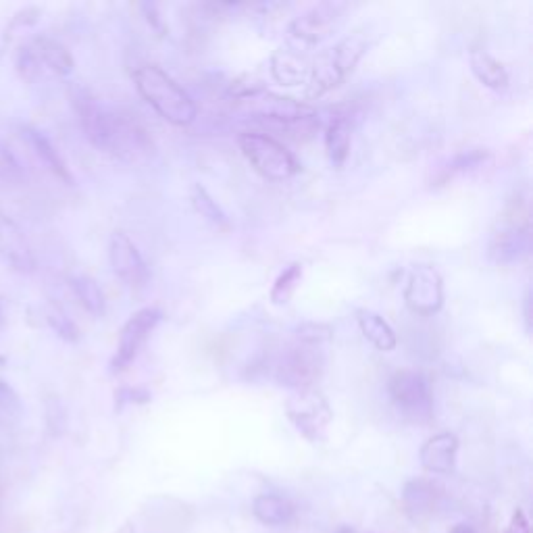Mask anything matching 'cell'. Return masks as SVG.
<instances>
[{
	"label": "cell",
	"instance_id": "30bf717a",
	"mask_svg": "<svg viewBox=\"0 0 533 533\" xmlns=\"http://www.w3.org/2000/svg\"><path fill=\"white\" fill-rule=\"evenodd\" d=\"M404 300L417 315L438 313L444 304V284L440 273L429 265L415 267L409 275V282H406Z\"/></svg>",
	"mask_w": 533,
	"mask_h": 533
},
{
	"label": "cell",
	"instance_id": "d4e9b609",
	"mask_svg": "<svg viewBox=\"0 0 533 533\" xmlns=\"http://www.w3.org/2000/svg\"><path fill=\"white\" fill-rule=\"evenodd\" d=\"M300 279H302V265L300 263L288 265L275 279V284L271 288V302L273 304H286L292 298V294L296 292Z\"/></svg>",
	"mask_w": 533,
	"mask_h": 533
},
{
	"label": "cell",
	"instance_id": "4fadbf2b",
	"mask_svg": "<svg viewBox=\"0 0 533 533\" xmlns=\"http://www.w3.org/2000/svg\"><path fill=\"white\" fill-rule=\"evenodd\" d=\"M0 259L17 273L36 271V257L28 238L21 232V227L3 211H0Z\"/></svg>",
	"mask_w": 533,
	"mask_h": 533
},
{
	"label": "cell",
	"instance_id": "8992f818",
	"mask_svg": "<svg viewBox=\"0 0 533 533\" xmlns=\"http://www.w3.org/2000/svg\"><path fill=\"white\" fill-rule=\"evenodd\" d=\"M286 415L298 434L311 442H321L334 419L332 406L317 388L296 390L286 402Z\"/></svg>",
	"mask_w": 533,
	"mask_h": 533
},
{
	"label": "cell",
	"instance_id": "e0dca14e",
	"mask_svg": "<svg viewBox=\"0 0 533 533\" xmlns=\"http://www.w3.org/2000/svg\"><path fill=\"white\" fill-rule=\"evenodd\" d=\"M271 71H273V78L279 84L296 86V84H302L304 80L309 82L311 63L302 57L300 50L282 48V50H277L271 59Z\"/></svg>",
	"mask_w": 533,
	"mask_h": 533
},
{
	"label": "cell",
	"instance_id": "e575fe53",
	"mask_svg": "<svg viewBox=\"0 0 533 533\" xmlns=\"http://www.w3.org/2000/svg\"><path fill=\"white\" fill-rule=\"evenodd\" d=\"M450 533H475V531H473L471 525H465V523H463V525H456Z\"/></svg>",
	"mask_w": 533,
	"mask_h": 533
},
{
	"label": "cell",
	"instance_id": "d6986e66",
	"mask_svg": "<svg viewBox=\"0 0 533 533\" xmlns=\"http://www.w3.org/2000/svg\"><path fill=\"white\" fill-rule=\"evenodd\" d=\"M469 65L475 78L492 90H502L509 84V73H506L504 65L494 59L488 50L473 48L469 53Z\"/></svg>",
	"mask_w": 533,
	"mask_h": 533
},
{
	"label": "cell",
	"instance_id": "7a4b0ae2",
	"mask_svg": "<svg viewBox=\"0 0 533 533\" xmlns=\"http://www.w3.org/2000/svg\"><path fill=\"white\" fill-rule=\"evenodd\" d=\"M140 96L165 121L173 125H190L196 119V105L190 94L157 65H142L134 71Z\"/></svg>",
	"mask_w": 533,
	"mask_h": 533
},
{
	"label": "cell",
	"instance_id": "1f68e13d",
	"mask_svg": "<svg viewBox=\"0 0 533 533\" xmlns=\"http://www.w3.org/2000/svg\"><path fill=\"white\" fill-rule=\"evenodd\" d=\"M117 400V409L121 411L125 404H146L150 400V392H146L144 388H121L115 394Z\"/></svg>",
	"mask_w": 533,
	"mask_h": 533
},
{
	"label": "cell",
	"instance_id": "8fae6325",
	"mask_svg": "<svg viewBox=\"0 0 533 533\" xmlns=\"http://www.w3.org/2000/svg\"><path fill=\"white\" fill-rule=\"evenodd\" d=\"M531 250V227L527 219L513 217L504 221L498 232L492 234L488 255L498 265H509L525 259Z\"/></svg>",
	"mask_w": 533,
	"mask_h": 533
},
{
	"label": "cell",
	"instance_id": "836d02e7",
	"mask_svg": "<svg viewBox=\"0 0 533 533\" xmlns=\"http://www.w3.org/2000/svg\"><path fill=\"white\" fill-rule=\"evenodd\" d=\"M529 304H531V294L527 292L525 294V325H527V332L531 329V309H529Z\"/></svg>",
	"mask_w": 533,
	"mask_h": 533
},
{
	"label": "cell",
	"instance_id": "cb8c5ba5",
	"mask_svg": "<svg viewBox=\"0 0 533 533\" xmlns=\"http://www.w3.org/2000/svg\"><path fill=\"white\" fill-rule=\"evenodd\" d=\"M490 157V152L486 148H471V150H463L459 155H454L446 167H442L440 173V182H448L452 180L454 175H461V173H469L477 167L484 165Z\"/></svg>",
	"mask_w": 533,
	"mask_h": 533
},
{
	"label": "cell",
	"instance_id": "2e32d148",
	"mask_svg": "<svg viewBox=\"0 0 533 533\" xmlns=\"http://www.w3.org/2000/svg\"><path fill=\"white\" fill-rule=\"evenodd\" d=\"M28 46L32 48V53L44 73L65 78V75L73 71L75 61L69 50L59 40L48 38V36H36L28 42Z\"/></svg>",
	"mask_w": 533,
	"mask_h": 533
},
{
	"label": "cell",
	"instance_id": "7402d4cb",
	"mask_svg": "<svg viewBox=\"0 0 533 533\" xmlns=\"http://www.w3.org/2000/svg\"><path fill=\"white\" fill-rule=\"evenodd\" d=\"M350 142H352L350 121L346 117H336L332 123L327 125V132H325V150L334 167H342L346 163L348 152H350Z\"/></svg>",
	"mask_w": 533,
	"mask_h": 533
},
{
	"label": "cell",
	"instance_id": "83f0119b",
	"mask_svg": "<svg viewBox=\"0 0 533 533\" xmlns=\"http://www.w3.org/2000/svg\"><path fill=\"white\" fill-rule=\"evenodd\" d=\"M46 321H48L50 327H53V332L61 340H65V342H78L80 340V329H78V325H75L71 321V317L65 311H61L59 307H50L46 311Z\"/></svg>",
	"mask_w": 533,
	"mask_h": 533
},
{
	"label": "cell",
	"instance_id": "3957f363",
	"mask_svg": "<svg viewBox=\"0 0 533 533\" xmlns=\"http://www.w3.org/2000/svg\"><path fill=\"white\" fill-rule=\"evenodd\" d=\"M369 34L359 30L352 32L332 48H327L313 63L309 73V96L319 98L329 90L338 88L359 65L369 48Z\"/></svg>",
	"mask_w": 533,
	"mask_h": 533
},
{
	"label": "cell",
	"instance_id": "484cf974",
	"mask_svg": "<svg viewBox=\"0 0 533 533\" xmlns=\"http://www.w3.org/2000/svg\"><path fill=\"white\" fill-rule=\"evenodd\" d=\"M192 205L200 213V217H205L213 225L227 227V217L221 211V207L213 200V196L205 188L198 186V184L192 188Z\"/></svg>",
	"mask_w": 533,
	"mask_h": 533
},
{
	"label": "cell",
	"instance_id": "8d00e7d4",
	"mask_svg": "<svg viewBox=\"0 0 533 533\" xmlns=\"http://www.w3.org/2000/svg\"><path fill=\"white\" fill-rule=\"evenodd\" d=\"M5 365V357H3V354H0V367H3Z\"/></svg>",
	"mask_w": 533,
	"mask_h": 533
},
{
	"label": "cell",
	"instance_id": "4316f807",
	"mask_svg": "<svg viewBox=\"0 0 533 533\" xmlns=\"http://www.w3.org/2000/svg\"><path fill=\"white\" fill-rule=\"evenodd\" d=\"M334 338V327L327 325V323H302L296 327V340L302 344H309V346H317L321 348L323 344H327L329 340Z\"/></svg>",
	"mask_w": 533,
	"mask_h": 533
},
{
	"label": "cell",
	"instance_id": "74e56055",
	"mask_svg": "<svg viewBox=\"0 0 533 533\" xmlns=\"http://www.w3.org/2000/svg\"><path fill=\"white\" fill-rule=\"evenodd\" d=\"M0 323H3V307H0Z\"/></svg>",
	"mask_w": 533,
	"mask_h": 533
},
{
	"label": "cell",
	"instance_id": "44dd1931",
	"mask_svg": "<svg viewBox=\"0 0 533 533\" xmlns=\"http://www.w3.org/2000/svg\"><path fill=\"white\" fill-rule=\"evenodd\" d=\"M357 321H359V327L363 336L382 352H390L396 348V334L394 329L390 327V323L382 317L377 315L369 309H361L357 311Z\"/></svg>",
	"mask_w": 533,
	"mask_h": 533
},
{
	"label": "cell",
	"instance_id": "603a6c76",
	"mask_svg": "<svg viewBox=\"0 0 533 533\" xmlns=\"http://www.w3.org/2000/svg\"><path fill=\"white\" fill-rule=\"evenodd\" d=\"M69 286L71 292L75 294V298L80 300L82 307L94 315V317H103L107 311V300H105V292L103 288L98 286V282L90 275H73L69 279Z\"/></svg>",
	"mask_w": 533,
	"mask_h": 533
},
{
	"label": "cell",
	"instance_id": "ffe728a7",
	"mask_svg": "<svg viewBox=\"0 0 533 533\" xmlns=\"http://www.w3.org/2000/svg\"><path fill=\"white\" fill-rule=\"evenodd\" d=\"M252 513L263 525H286L294 519V504L277 494H261L252 502Z\"/></svg>",
	"mask_w": 533,
	"mask_h": 533
},
{
	"label": "cell",
	"instance_id": "9a60e30c",
	"mask_svg": "<svg viewBox=\"0 0 533 533\" xmlns=\"http://www.w3.org/2000/svg\"><path fill=\"white\" fill-rule=\"evenodd\" d=\"M456 452H459V438L450 431H440L421 446L419 461L429 473L450 475L456 467Z\"/></svg>",
	"mask_w": 533,
	"mask_h": 533
},
{
	"label": "cell",
	"instance_id": "52a82bcc",
	"mask_svg": "<svg viewBox=\"0 0 533 533\" xmlns=\"http://www.w3.org/2000/svg\"><path fill=\"white\" fill-rule=\"evenodd\" d=\"M388 392L396 409L413 423H427L434 413V400L427 377L419 371H396L390 382Z\"/></svg>",
	"mask_w": 533,
	"mask_h": 533
},
{
	"label": "cell",
	"instance_id": "ba28073f",
	"mask_svg": "<svg viewBox=\"0 0 533 533\" xmlns=\"http://www.w3.org/2000/svg\"><path fill=\"white\" fill-rule=\"evenodd\" d=\"M323 371V357L317 346L296 342L288 346L275 363V379L279 386L296 390L313 388Z\"/></svg>",
	"mask_w": 533,
	"mask_h": 533
},
{
	"label": "cell",
	"instance_id": "d590c367",
	"mask_svg": "<svg viewBox=\"0 0 533 533\" xmlns=\"http://www.w3.org/2000/svg\"><path fill=\"white\" fill-rule=\"evenodd\" d=\"M336 533H359V531H354L352 527H340Z\"/></svg>",
	"mask_w": 533,
	"mask_h": 533
},
{
	"label": "cell",
	"instance_id": "f1b7e54d",
	"mask_svg": "<svg viewBox=\"0 0 533 533\" xmlns=\"http://www.w3.org/2000/svg\"><path fill=\"white\" fill-rule=\"evenodd\" d=\"M0 180L7 184H19L25 180L23 165L3 140H0Z\"/></svg>",
	"mask_w": 533,
	"mask_h": 533
},
{
	"label": "cell",
	"instance_id": "ac0fdd59",
	"mask_svg": "<svg viewBox=\"0 0 533 533\" xmlns=\"http://www.w3.org/2000/svg\"><path fill=\"white\" fill-rule=\"evenodd\" d=\"M404 509L413 519H421L423 515L434 511L438 502V486L429 479H411L402 490Z\"/></svg>",
	"mask_w": 533,
	"mask_h": 533
},
{
	"label": "cell",
	"instance_id": "7c38bea8",
	"mask_svg": "<svg viewBox=\"0 0 533 533\" xmlns=\"http://www.w3.org/2000/svg\"><path fill=\"white\" fill-rule=\"evenodd\" d=\"M109 261L115 271V275L132 288H140L148 279V267L140 255L138 246L132 242V238L117 230L111 236L109 242Z\"/></svg>",
	"mask_w": 533,
	"mask_h": 533
},
{
	"label": "cell",
	"instance_id": "6da1fadb",
	"mask_svg": "<svg viewBox=\"0 0 533 533\" xmlns=\"http://www.w3.org/2000/svg\"><path fill=\"white\" fill-rule=\"evenodd\" d=\"M73 107L75 113H78L86 138L98 150L109 152V155L130 163H140L148 159L152 150H155L148 132L136 119L111 107H105L90 92H75Z\"/></svg>",
	"mask_w": 533,
	"mask_h": 533
},
{
	"label": "cell",
	"instance_id": "277c9868",
	"mask_svg": "<svg viewBox=\"0 0 533 533\" xmlns=\"http://www.w3.org/2000/svg\"><path fill=\"white\" fill-rule=\"evenodd\" d=\"M240 148L244 152V157L250 161V165L271 182L290 180L292 175L300 171V165L294 159L292 152L267 134L259 132L242 134Z\"/></svg>",
	"mask_w": 533,
	"mask_h": 533
},
{
	"label": "cell",
	"instance_id": "d6a6232c",
	"mask_svg": "<svg viewBox=\"0 0 533 533\" xmlns=\"http://www.w3.org/2000/svg\"><path fill=\"white\" fill-rule=\"evenodd\" d=\"M506 533H531L529 529V521L525 517V513L521 509H517L511 517V523H509V529H506Z\"/></svg>",
	"mask_w": 533,
	"mask_h": 533
},
{
	"label": "cell",
	"instance_id": "5b68a950",
	"mask_svg": "<svg viewBox=\"0 0 533 533\" xmlns=\"http://www.w3.org/2000/svg\"><path fill=\"white\" fill-rule=\"evenodd\" d=\"M344 3H319L298 15L288 28V38L294 50H307L332 36L344 21Z\"/></svg>",
	"mask_w": 533,
	"mask_h": 533
},
{
	"label": "cell",
	"instance_id": "9c48e42d",
	"mask_svg": "<svg viewBox=\"0 0 533 533\" xmlns=\"http://www.w3.org/2000/svg\"><path fill=\"white\" fill-rule=\"evenodd\" d=\"M161 321V311L157 309H142L130 317V321L123 325L119 334V344L115 357L111 359V371L121 373L128 369L134 359L140 354L142 346L146 344L148 336L155 332V327Z\"/></svg>",
	"mask_w": 533,
	"mask_h": 533
},
{
	"label": "cell",
	"instance_id": "4dcf8cb0",
	"mask_svg": "<svg viewBox=\"0 0 533 533\" xmlns=\"http://www.w3.org/2000/svg\"><path fill=\"white\" fill-rule=\"evenodd\" d=\"M0 409L7 413H17L21 409V400H19L17 390L3 377H0Z\"/></svg>",
	"mask_w": 533,
	"mask_h": 533
},
{
	"label": "cell",
	"instance_id": "5bb4252c",
	"mask_svg": "<svg viewBox=\"0 0 533 533\" xmlns=\"http://www.w3.org/2000/svg\"><path fill=\"white\" fill-rule=\"evenodd\" d=\"M19 136L21 140L28 144V148L34 152V157L53 173L59 182L63 184H73V175L65 163V159L61 157V152L57 150V146L50 142V138L40 132L34 125H21L19 128Z\"/></svg>",
	"mask_w": 533,
	"mask_h": 533
},
{
	"label": "cell",
	"instance_id": "f546056e",
	"mask_svg": "<svg viewBox=\"0 0 533 533\" xmlns=\"http://www.w3.org/2000/svg\"><path fill=\"white\" fill-rule=\"evenodd\" d=\"M15 67H17L19 75L25 82H40L44 78V71L38 65V61H36V57L32 53V48L28 44H23L19 48V53L15 57Z\"/></svg>",
	"mask_w": 533,
	"mask_h": 533
}]
</instances>
